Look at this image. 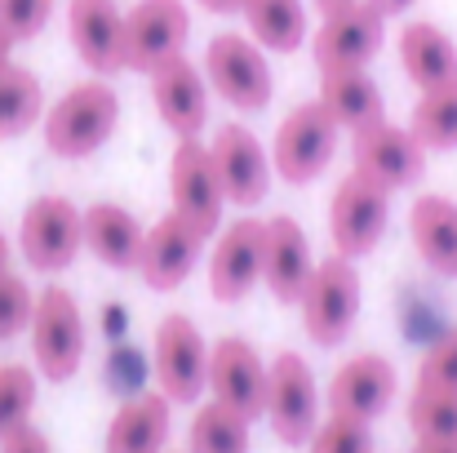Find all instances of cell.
Returning a JSON list of instances; mask_svg holds the SVG:
<instances>
[{"instance_id":"cell-14","label":"cell","mask_w":457,"mask_h":453,"mask_svg":"<svg viewBox=\"0 0 457 453\" xmlns=\"http://www.w3.org/2000/svg\"><path fill=\"white\" fill-rule=\"evenodd\" d=\"M191 36V13L182 0H138L125 13V71L152 76L160 63L178 58Z\"/></svg>"},{"instance_id":"cell-20","label":"cell","mask_w":457,"mask_h":453,"mask_svg":"<svg viewBox=\"0 0 457 453\" xmlns=\"http://www.w3.org/2000/svg\"><path fill=\"white\" fill-rule=\"evenodd\" d=\"M200 249H204V236L178 218L173 209L147 231V245H143V263H138V276L147 281V289L155 294H173L200 263Z\"/></svg>"},{"instance_id":"cell-33","label":"cell","mask_w":457,"mask_h":453,"mask_svg":"<svg viewBox=\"0 0 457 453\" xmlns=\"http://www.w3.org/2000/svg\"><path fill=\"white\" fill-rule=\"evenodd\" d=\"M306 453H373V432H369V423L328 414L315 427V436L306 440Z\"/></svg>"},{"instance_id":"cell-27","label":"cell","mask_w":457,"mask_h":453,"mask_svg":"<svg viewBox=\"0 0 457 453\" xmlns=\"http://www.w3.org/2000/svg\"><path fill=\"white\" fill-rule=\"evenodd\" d=\"M245 22L253 40L271 54H294L306 45V4L303 0H245Z\"/></svg>"},{"instance_id":"cell-28","label":"cell","mask_w":457,"mask_h":453,"mask_svg":"<svg viewBox=\"0 0 457 453\" xmlns=\"http://www.w3.org/2000/svg\"><path fill=\"white\" fill-rule=\"evenodd\" d=\"M45 112L49 107H45L40 80L18 63L0 67V138H22L31 125H40Z\"/></svg>"},{"instance_id":"cell-6","label":"cell","mask_w":457,"mask_h":453,"mask_svg":"<svg viewBox=\"0 0 457 453\" xmlns=\"http://www.w3.org/2000/svg\"><path fill=\"white\" fill-rule=\"evenodd\" d=\"M27 333H31L36 373L45 382L76 378V369L85 360V315H80V302L71 298L67 289H58V285L40 289Z\"/></svg>"},{"instance_id":"cell-24","label":"cell","mask_w":457,"mask_h":453,"mask_svg":"<svg viewBox=\"0 0 457 453\" xmlns=\"http://www.w3.org/2000/svg\"><path fill=\"white\" fill-rule=\"evenodd\" d=\"M409 236H413L418 258L436 276L457 281V200L453 196H440V191L418 196L413 209H409Z\"/></svg>"},{"instance_id":"cell-13","label":"cell","mask_w":457,"mask_h":453,"mask_svg":"<svg viewBox=\"0 0 457 453\" xmlns=\"http://www.w3.org/2000/svg\"><path fill=\"white\" fill-rule=\"evenodd\" d=\"M262 254H267V222L245 214L231 227L218 231V245L209 254V294L222 306L245 302L262 285Z\"/></svg>"},{"instance_id":"cell-5","label":"cell","mask_w":457,"mask_h":453,"mask_svg":"<svg viewBox=\"0 0 457 453\" xmlns=\"http://www.w3.org/2000/svg\"><path fill=\"white\" fill-rule=\"evenodd\" d=\"M386 222H391V191L382 182H373L369 173L351 169L333 200H328V236H333V249L342 258H369L382 236H386Z\"/></svg>"},{"instance_id":"cell-41","label":"cell","mask_w":457,"mask_h":453,"mask_svg":"<svg viewBox=\"0 0 457 453\" xmlns=\"http://www.w3.org/2000/svg\"><path fill=\"white\" fill-rule=\"evenodd\" d=\"M346 4H355V0H315L320 13H333V9H346Z\"/></svg>"},{"instance_id":"cell-35","label":"cell","mask_w":457,"mask_h":453,"mask_svg":"<svg viewBox=\"0 0 457 453\" xmlns=\"http://www.w3.org/2000/svg\"><path fill=\"white\" fill-rule=\"evenodd\" d=\"M31 311H36V294L27 289V281L18 272H0V342L18 338L27 324H31Z\"/></svg>"},{"instance_id":"cell-29","label":"cell","mask_w":457,"mask_h":453,"mask_svg":"<svg viewBox=\"0 0 457 453\" xmlns=\"http://www.w3.org/2000/svg\"><path fill=\"white\" fill-rule=\"evenodd\" d=\"M249 440H253V423L245 414L209 400L191 418L187 453H249Z\"/></svg>"},{"instance_id":"cell-18","label":"cell","mask_w":457,"mask_h":453,"mask_svg":"<svg viewBox=\"0 0 457 453\" xmlns=\"http://www.w3.org/2000/svg\"><path fill=\"white\" fill-rule=\"evenodd\" d=\"M152 103L164 121V130L173 138H200V130L209 125V80L204 67H195L187 54L160 63L152 76Z\"/></svg>"},{"instance_id":"cell-30","label":"cell","mask_w":457,"mask_h":453,"mask_svg":"<svg viewBox=\"0 0 457 453\" xmlns=\"http://www.w3.org/2000/svg\"><path fill=\"white\" fill-rule=\"evenodd\" d=\"M409 130L427 151H457V80L418 94Z\"/></svg>"},{"instance_id":"cell-26","label":"cell","mask_w":457,"mask_h":453,"mask_svg":"<svg viewBox=\"0 0 457 453\" xmlns=\"http://www.w3.org/2000/svg\"><path fill=\"white\" fill-rule=\"evenodd\" d=\"M320 103L337 121V130H351V134L386 121L382 89L369 71H324L320 76Z\"/></svg>"},{"instance_id":"cell-19","label":"cell","mask_w":457,"mask_h":453,"mask_svg":"<svg viewBox=\"0 0 457 453\" xmlns=\"http://www.w3.org/2000/svg\"><path fill=\"white\" fill-rule=\"evenodd\" d=\"M67 36L89 71H125V13L116 0H67Z\"/></svg>"},{"instance_id":"cell-9","label":"cell","mask_w":457,"mask_h":453,"mask_svg":"<svg viewBox=\"0 0 457 453\" xmlns=\"http://www.w3.org/2000/svg\"><path fill=\"white\" fill-rule=\"evenodd\" d=\"M333 151H337V121L324 112L320 98H311L280 121V130L271 138V169L289 187H306L328 169Z\"/></svg>"},{"instance_id":"cell-12","label":"cell","mask_w":457,"mask_h":453,"mask_svg":"<svg viewBox=\"0 0 457 453\" xmlns=\"http://www.w3.org/2000/svg\"><path fill=\"white\" fill-rule=\"evenodd\" d=\"M267 378L271 365L258 356V347L240 333H227L209 347V396L249 423L267 418Z\"/></svg>"},{"instance_id":"cell-11","label":"cell","mask_w":457,"mask_h":453,"mask_svg":"<svg viewBox=\"0 0 457 453\" xmlns=\"http://www.w3.org/2000/svg\"><path fill=\"white\" fill-rule=\"evenodd\" d=\"M169 205L204 240L218 236V222H222V209H227V191L218 182L213 155H209V147L200 138H178V147L169 155Z\"/></svg>"},{"instance_id":"cell-34","label":"cell","mask_w":457,"mask_h":453,"mask_svg":"<svg viewBox=\"0 0 457 453\" xmlns=\"http://www.w3.org/2000/svg\"><path fill=\"white\" fill-rule=\"evenodd\" d=\"M58 0H0V36L13 45H27L45 31V22L54 18Z\"/></svg>"},{"instance_id":"cell-16","label":"cell","mask_w":457,"mask_h":453,"mask_svg":"<svg viewBox=\"0 0 457 453\" xmlns=\"http://www.w3.org/2000/svg\"><path fill=\"white\" fill-rule=\"evenodd\" d=\"M209 155H213V169H218V182L227 191V205L236 209H258L271 191V151L253 138V130L245 125H218L213 143H209Z\"/></svg>"},{"instance_id":"cell-2","label":"cell","mask_w":457,"mask_h":453,"mask_svg":"<svg viewBox=\"0 0 457 453\" xmlns=\"http://www.w3.org/2000/svg\"><path fill=\"white\" fill-rule=\"evenodd\" d=\"M18 249H22L27 267L40 272V276L67 272L76 263V254L85 249V209H76V200H67L58 191L36 196L22 209Z\"/></svg>"},{"instance_id":"cell-15","label":"cell","mask_w":457,"mask_h":453,"mask_svg":"<svg viewBox=\"0 0 457 453\" xmlns=\"http://www.w3.org/2000/svg\"><path fill=\"white\" fill-rule=\"evenodd\" d=\"M395 391H400L395 365L386 356H378V351H360L346 365H337V373L328 378L324 400H328V414L355 418V423H369L373 427L391 409Z\"/></svg>"},{"instance_id":"cell-10","label":"cell","mask_w":457,"mask_h":453,"mask_svg":"<svg viewBox=\"0 0 457 453\" xmlns=\"http://www.w3.org/2000/svg\"><path fill=\"white\" fill-rule=\"evenodd\" d=\"M267 423L276 432L280 445L306 449V440L320 427V387L315 373L298 351H280L271 360V378H267Z\"/></svg>"},{"instance_id":"cell-32","label":"cell","mask_w":457,"mask_h":453,"mask_svg":"<svg viewBox=\"0 0 457 453\" xmlns=\"http://www.w3.org/2000/svg\"><path fill=\"white\" fill-rule=\"evenodd\" d=\"M36 369L31 365H0V440L31 423L36 409Z\"/></svg>"},{"instance_id":"cell-38","label":"cell","mask_w":457,"mask_h":453,"mask_svg":"<svg viewBox=\"0 0 457 453\" xmlns=\"http://www.w3.org/2000/svg\"><path fill=\"white\" fill-rule=\"evenodd\" d=\"M195 4H200V9H209V13H222V18L245 9V0H195Z\"/></svg>"},{"instance_id":"cell-1","label":"cell","mask_w":457,"mask_h":453,"mask_svg":"<svg viewBox=\"0 0 457 453\" xmlns=\"http://www.w3.org/2000/svg\"><path fill=\"white\" fill-rule=\"evenodd\" d=\"M116 125H120V94L103 76H94L71 85L45 112V147L58 160H89L116 134Z\"/></svg>"},{"instance_id":"cell-25","label":"cell","mask_w":457,"mask_h":453,"mask_svg":"<svg viewBox=\"0 0 457 453\" xmlns=\"http://www.w3.org/2000/svg\"><path fill=\"white\" fill-rule=\"evenodd\" d=\"M395 49H400V67H404V76L418 85V94L457 80V45L445 27L418 18V22H409V27L400 31Z\"/></svg>"},{"instance_id":"cell-22","label":"cell","mask_w":457,"mask_h":453,"mask_svg":"<svg viewBox=\"0 0 457 453\" xmlns=\"http://www.w3.org/2000/svg\"><path fill=\"white\" fill-rule=\"evenodd\" d=\"M173 432V400L164 391H134L107 423L103 453H164Z\"/></svg>"},{"instance_id":"cell-31","label":"cell","mask_w":457,"mask_h":453,"mask_svg":"<svg viewBox=\"0 0 457 453\" xmlns=\"http://www.w3.org/2000/svg\"><path fill=\"white\" fill-rule=\"evenodd\" d=\"M404 418H409L413 440H457V391L413 387Z\"/></svg>"},{"instance_id":"cell-43","label":"cell","mask_w":457,"mask_h":453,"mask_svg":"<svg viewBox=\"0 0 457 453\" xmlns=\"http://www.w3.org/2000/svg\"><path fill=\"white\" fill-rule=\"evenodd\" d=\"M9 267V240H4V231H0V272Z\"/></svg>"},{"instance_id":"cell-7","label":"cell","mask_w":457,"mask_h":453,"mask_svg":"<svg viewBox=\"0 0 457 453\" xmlns=\"http://www.w3.org/2000/svg\"><path fill=\"white\" fill-rule=\"evenodd\" d=\"M152 373L155 391L173 405H191L209 391V342L191 315H164L152 338Z\"/></svg>"},{"instance_id":"cell-17","label":"cell","mask_w":457,"mask_h":453,"mask_svg":"<svg viewBox=\"0 0 457 453\" xmlns=\"http://www.w3.org/2000/svg\"><path fill=\"white\" fill-rule=\"evenodd\" d=\"M351 155H355V169L369 173L373 182H382L386 191H404L413 187L422 173H427V147L413 138L409 125H391V121H378L360 134H351Z\"/></svg>"},{"instance_id":"cell-4","label":"cell","mask_w":457,"mask_h":453,"mask_svg":"<svg viewBox=\"0 0 457 453\" xmlns=\"http://www.w3.org/2000/svg\"><path fill=\"white\" fill-rule=\"evenodd\" d=\"M204 80L236 112H253L258 116L276 98V80H271V63H267L262 45L240 36V31H222V36L209 40V49H204Z\"/></svg>"},{"instance_id":"cell-39","label":"cell","mask_w":457,"mask_h":453,"mask_svg":"<svg viewBox=\"0 0 457 453\" xmlns=\"http://www.w3.org/2000/svg\"><path fill=\"white\" fill-rule=\"evenodd\" d=\"M409 453H457V440H413Z\"/></svg>"},{"instance_id":"cell-37","label":"cell","mask_w":457,"mask_h":453,"mask_svg":"<svg viewBox=\"0 0 457 453\" xmlns=\"http://www.w3.org/2000/svg\"><path fill=\"white\" fill-rule=\"evenodd\" d=\"M0 453H54V445H49V436L40 432V427H18L13 436H4L0 440Z\"/></svg>"},{"instance_id":"cell-42","label":"cell","mask_w":457,"mask_h":453,"mask_svg":"<svg viewBox=\"0 0 457 453\" xmlns=\"http://www.w3.org/2000/svg\"><path fill=\"white\" fill-rule=\"evenodd\" d=\"M9 54H13V40H4V36H0V67H9V63H13Z\"/></svg>"},{"instance_id":"cell-23","label":"cell","mask_w":457,"mask_h":453,"mask_svg":"<svg viewBox=\"0 0 457 453\" xmlns=\"http://www.w3.org/2000/svg\"><path fill=\"white\" fill-rule=\"evenodd\" d=\"M143 245H147V231H143V222L125 205L98 200V205L85 209V249L103 267H112V272H138Z\"/></svg>"},{"instance_id":"cell-44","label":"cell","mask_w":457,"mask_h":453,"mask_svg":"<svg viewBox=\"0 0 457 453\" xmlns=\"http://www.w3.org/2000/svg\"><path fill=\"white\" fill-rule=\"evenodd\" d=\"M164 453H169V449H164Z\"/></svg>"},{"instance_id":"cell-40","label":"cell","mask_w":457,"mask_h":453,"mask_svg":"<svg viewBox=\"0 0 457 453\" xmlns=\"http://www.w3.org/2000/svg\"><path fill=\"white\" fill-rule=\"evenodd\" d=\"M373 4H378V9L386 13V18H395V13H404V9H409L413 0H373Z\"/></svg>"},{"instance_id":"cell-3","label":"cell","mask_w":457,"mask_h":453,"mask_svg":"<svg viewBox=\"0 0 457 453\" xmlns=\"http://www.w3.org/2000/svg\"><path fill=\"white\" fill-rule=\"evenodd\" d=\"M303 329L315 347H342L346 333L355 329V315H360V272L351 258L342 254H328L324 263H315L311 281H306L303 298Z\"/></svg>"},{"instance_id":"cell-21","label":"cell","mask_w":457,"mask_h":453,"mask_svg":"<svg viewBox=\"0 0 457 453\" xmlns=\"http://www.w3.org/2000/svg\"><path fill=\"white\" fill-rule=\"evenodd\" d=\"M315 272V258H311V240H306L303 222L289 218V214H276L267 218V254H262V285L276 302H294L303 298L306 281Z\"/></svg>"},{"instance_id":"cell-36","label":"cell","mask_w":457,"mask_h":453,"mask_svg":"<svg viewBox=\"0 0 457 453\" xmlns=\"http://www.w3.org/2000/svg\"><path fill=\"white\" fill-rule=\"evenodd\" d=\"M413 387H445L457 391V329H445L418 360V382Z\"/></svg>"},{"instance_id":"cell-8","label":"cell","mask_w":457,"mask_h":453,"mask_svg":"<svg viewBox=\"0 0 457 453\" xmlns=\"http://www.w3.org/2000/svg\"><path fill=\"white\" fill-rule=\"evenodd\" d=\"M386 45V13L373 0H355L346 9L324 13L320 31L311 36V58L324 71H364Z\"/></svg>"}]
</instances>
